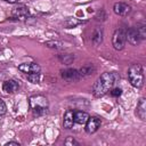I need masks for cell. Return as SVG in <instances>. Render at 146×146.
<instances>
[{
	"mask_svg": "<svg viewBox=\"0 0 146 146\" xmlns=\"http://www.w3.org/2000/svg\"><path fill=\"white\" fill-rule=\"evenodd\" d=\"M117 76L115 73H110V72L103 73L94 84V88H92L94 96L97 98L105 96L113 88Z\"/></svg>",
	"mask_w": 146,
	"mask_h": 146,
	"instance_id": "cell-1",
	"label": "cell"
},
{
	"mask_svg": "<svg viewBox=\"0 0 146 146\" xmlns=\"http://www.w3.org/2000/svg\"><path fill=\"white\" fill-rule=\"evenodd\" d=\"M29 104H30V107H31L33 114L36 115V116L46 114L47 111H48V106H49L48 99L43 95L31 96L30 99H29Z\"/></svg>",
	"mask_w": 146,
	"mask_h": 146,
	"instance_id": "cell-2",
	"label": "cell"
},
{
	"mask_svg": "<svg viewBox=\"0 0 146 146\" xmlns=\"http://www.w3.org/2000/svg\"><path fill=\"white\" fill-rule=\"evenodd\" d=\"M128 79L131 86L135 88H141L144 84L143 66L140 64H131L128 68Z\"/></svg>",
	"mask_w": 146,
	"mask_h": 146,
	"instance_id": "cell-3",
	"label": "cell"
},
{
	"mask_svg": "<svg viewBox=\"0 0 146 146\" xmlns=\"http://www.w3.org/2000/svg\"><path fill=\"white\" fill-rule=\"evenodd\" d=\"M125 31L123 29H117L114 31L112 36V44L115 50H122L125 44Z\"/></svg>",
	"mask_w": 146,
	"mask_h": 146,
	"instance_id": "cell-4",
	"label": "cell"
},
{
	"mask_svg": "<svg viewBox=\"0 0 146 146\" xmlns=\"http://www.w3.org/2000/svg\"><path fill=\"white\" fill-rule=\"evenodd\" d=\"M11 16L17 19H25L30 16V10L25 5H16L11 10Z\"/></svg>",
	"mask_w": 146,
	"mask_h": 146,
	"instance_id": "cell-5",
	"label": "cell"
},
{
	"mask_svg": "<svg viewBox=\"0 0 146 146\" xmlns=\"http://www.w3.org/2000/svg\"><path fill=\"white\" fill-rule=\"evenodd\" d=\"M125 40L130 44H132V46H137L141 41V38L139 35V32L137 31L136 27H130L129 30L125 31Z\"/></svg>",
	"mask_w": 146,
	"mask_h": 146,
	"instance_id": "cell-6",
	"label": "cell"
},
{
	"mask_svg": "<svg viewBox=\"0 0 146 146\" xmlns=\"http://www.w3.org/2000/svg\"><path fill=\"white\" fill-rule=\"evenodd\" d=\"M62 78L65 81H67V82H74V81H78L79 79H81L79 71L75 70V68H66V70H63L62 71Z\"/></svg>",
	"mask_w": 146,
	"mask_h": 146,
	"instance_id": "cell-7",
	"label": "cell"
},
{
	"mask_svg": "<svg viewBox=\"0 0 146 146\" xmlns=\"http://www.w3.org/2000/svg\"><path fill=\"white\" fill-rule=\"evenodd\" d=\"M84 124H86V131L88 133H95L100 127L102 122H100V119H98L97 116H89L88 121Z\"/></svg>",
	"mask_w": 146,
	"mask_h": 146,
	"instance_id": "cell-8",
	"label": "cell"
},
{
	"mask_svg": "<svg viewBox=\"0 0 146 146\" xmlns=\"http://www.w3.org/2000/svg\"><path fill=\"white\" fill-rule=\"evenodd\" d=\"M18 70L23 73L29 74V73H40L41 67L36 63H23L18 65Z\"/></svg>",
	"mask_w": 146,
	"mask_h": 146,
	"instance_id": "cell-9",
	"label": "cell"
},
{
	"mask_svg": "<svg viewBox=\"0 0 146 146\" xmlns=\"http://www.w3.org/2000/svg\"><path fill=\"white\" fill-rule=\"evenodd\" d=\"M18 88H19V83L14 79L6 80L2 83V90L6 94H14V92H16L18 90Z\"/></svg>",
	"mask_w": 146,
	"mask_h": 146,
	"instance_id": "cell-10",
	"label": "cell"
},
{
	"mask_svg": "<svg viewBox=\"0 0 146 146\" xmlns=\"http://www.w3.org/2000/svg\"><path fill=\"white\" fill-rule=\"evenodd\" d=\"M113 10L119 16H127L130 13L131 7L125 2H116L113 6Z\"/></svg>",
	"mask_w": 146,
	"mask_h": 146,
	"instance_id": "cell-11",
	"label": "cell"
},
{
	"mask_svg": "<svg viewBox=\"0 0 146 146\" xmlns=\"http://www.w3.org/2000/svg\"><path fill=\"white\" fill-rule=\"evenodd\" d=\"M136 115L141 120V121H145L146 120V100L145 98H140L138 104H137V107H136Z\"/></svg>",
	"mask_w": 146,
	"mask_h": 146,
	"instance_id": "cell-12",
	"label": "cell"
},
{
	"mask_svg": "<svg viewBox=\"0 0 146 146\" xmlns=\"http://www.w3.org/2000/svg\"><path fill=\"white\" fill-rule=\"evenodd\" d=\"M74 112L72 110H67L64 113V117H63V127L65 129H71L74 124Z\"/></svg>",
	"mask_w": 146,
	"mask_h": 146,
	"instance_id": "cell-13",
	"label": "cell"
},
{
	"mask_svg": "<svg viewBox=\"0 0 146 146\" xmlns=\"http://www.w3.org/2000/svg\"><path fill=\"white\" fill-rule=\"evenodd\" d=\"M103 35H104V32H103V29L102 27H96L91 34V41L95 46H99L102 42H103Z\"/></svg>",
	"mask_w": 146,
	"mask_h": 146,
	"instance_id": "cell-14",
	"label": "cell"
},
{
	"mask_svg": "<svg viewBox=\"0 0 146 146\" xmlns=\"http://www.w3.org/2000/svg\"><path fill=\"white\" fill-rule=\"evenodd\" d=\"M89 119V114L84 111H78L74 112V122L79 124H84Z\"/></svg>",
	"mask_w": 146,
	"mask_h": 146,
	"instance_id": "cell-15",
	"label": "cell"
},
{
	"mask_svg": "<svg viewBox=\"0 0 146 146\" xmlns=\"http://www.w3.org/2000/svg\"><path fill=\"white\" fill-rule=\"evenodd\" d=\"M83 21L81 19H78V18H74V17H68L65 22H64V25L67 27V29H72V27H75L80 24H82Z\"/></svg>",
	"mask_w": 146,
	"mask_h": 146,
	"instance_id": "cell-16",
	"label": "cell"
},
{
	"mask_svg": "<svg viewBox=\"0 0 146 146\" xmlns=\"http://www.w3.org/2000/svg\"><path fill=\"white\" fill-rule=\"evenodd\" d=\"M58 58H59V60H60L63 64L70 65V64L73 63V60H74V55H72V54H60V55L58 56Z\"/></svg>",
	"mask_w": 146,
	"mask_h": 146,
	"instance_id": "cell-17",
	"label": "cell"
},
{
	"mask_svg": "<svg viewBox=\"0 0 146 146\" xmlns=\"http://www.w3.org/2000/svg\"><path fill=\"white\" fill-rule=\"evenodd\" d=\"M44 44H46L48 48H54V49H62V48H63V43H62V42H59V41H54V40L47 41V42H44Z\"/></svg>",
	"mask_w": 146,
	"mask_h": 146,
	"instance_id": "cell-18",
	"label": "cell"
},
{
	"mask_svg": "<svg viewBox=\"0 0 146 146\" xmlns=\"http://www.w3.org/2000/svg\"><path fill=\"white\" fill-rule=\"evenodd\" d=\"M40 73H29L27 74V80L31 82V83H39L40 82Z\"/></svg>",
	"mask_w": 146,
	"mask_h": 146,
	"instance_id": "cell-19",
	"label": "cell"
},
{
	"mask_svg": "<svg viewBox=\"0 0 146 146\" xmlns=\"http://www.w3.org/2000/svg\"><path fill=\"white\" fill-rule=\"evenodd\" d=\"M78 71H79V73H80V76L82 78V76H86V75H90V74L92 73L94 68H91L90 66H86V67H82V68H80V70H78Z\"/></svg>",
	"mask_w": 146,
	"mask_h": 146,
	"instance_id": "cell-20",
	"label": "cell"
},
{
	"mask_svg": "<svg viewBox=\"0 0 146 146\" xmlns=\"http://www.w3.org/2000/svg\"><path fill=\"white\" fill-rule=\"evenodd\" d=\"M64 145H66V146H78L79 143H78L73 137H67V138L64 140Z\"/></svg>",
	"mask_w": 146,
	"mask_h": 146,
	"instance_id": "cell-21",
	"label": "cell"
},
{
	"mask_svg": "<svg viewBox=\"0 0 146 146\" xmlns=\"http://www.w3.org/2000/svg\"><path fill=\"white\" fill-rule=\"evenodd\" d=\"M111 96H113V97H120L121 95H122V89L121 88H112L111 90Z\"/></svg>",
	"mask_w": 146,
	"mask_h": 146,
	"instance_id": "cell-22",
	"label": "cell"
},
{
	"mask_svg": "<svg viewBox=\"0 0 146 146\" xmlns=\"http://www.w3.org/2000/svg\"><path fill=\"white\" fill-rule=\"evenodd\" d=\"M136 29H137V31L139 32V35H140L141 40H143V39H145V38H146V32H145V24H141L140 26H137Z\"/></svg>",
	"mask_w": 146,
	"mask_h": 146,
	"instance_id": "cell-23",
	"label": "cell"
},
{
	"mask_svg": "<svg viewBox=\"0 0 146 146\" xmlns=\"http://www.w3.org/2000/svg\"><path fill=\"white\" fill-rule=\"evenodd\" d=\"M6 113H7V105L2 99H0V116L5 115Z\"/></svg>",
	"mask_w": 146,
	"mask_h": 146,
	"instance_id": "cell-24",
	"label": "cell"
},
{
	"mask_svg": "<svg viewBox=\"0 0 146 146\" xmlns=\"http://www.w3.org/2000/svg\"><path fill=\"white\" fill-rule=\"evenodd\" d=\"M6 146H19V144L16 141H8L6 143Z\"/></svg>",
	"mask_w": 146,
	"mask_h": 146,
	"instance_id": "cell-25",
	"label": "cell"
},
{
	"mask_svg": "<svg viewBox=\"0 0 146 146\" xmlns=\"http://www.w3.org/2000/svg\"><path fill=\"white\" fill-rule=\"evenodd\" d=\"M5 1H7V2H9V3H16V2H18L19 0H5Z\"/></svg>",
	"mask_w": 146,
	"mask_h": 146,
	"instance_id": "cell-26",
	"label": "cell"
}]
</instances>
